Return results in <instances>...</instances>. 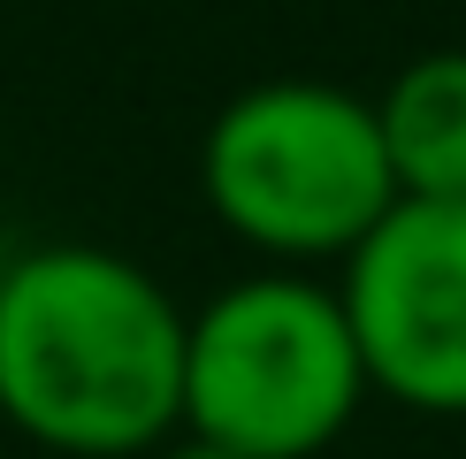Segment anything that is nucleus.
I'll return each mask as SVG.
<instances>
[{"label": "nucleus", "instance_id": "1", "mask_svg": "<svg viewBox=\"0 0 466 459\" xmlns=\"http://www.w3.org/2000/svg\"><path fill=\"white\" fill-rule=\"evenodd\" d=\"M0 421L69 459L161 452L184 421V306L107 245H38L0 276Z\"/></svg>", "mask_w": 466, "mask_h": 459}, {"label": "nucleus", "instance_id": "2", "mask_svg": "<svg viewBox=\"0 0 466 459\" xmlns=\"http://www.w3.org/2000/svg\"><path fill=\"white\" fill-rule=\"evenodd\" d=\"M199 191L229 238L276 268L352 260V245L398 207L375 100L321 76L245 85L199 138Z\"/></svg>", "mask_w": 466, "mask_h": 459}, {"label": "nucleus", "instance_id": "3", "mask_svg": "<svg viewBox=\"0 0 466 459\" xmlns=\"http://www.w3.org/2000/svg\"><path fill=\"white\" fill-rule=\"evenodd\" d=\"M367 368L344 299L299 268L222 283L184 314V436L238 459H314L352 429Z\"/></svg>", "mask_w": 466, "mask_h": 459}, {"label": "nucleus", "instance_id": "4", "mask_svg": "<svg viewBox=\"0 0 466 459\" xmlns=\"http://www.w3.org/2000/svg\"><path fill=\"white\" fill-rule=\"evenodd\" d=\"M337 299L367 391L466 421V199H398L352 245Z\"/></svg>", "mask_w": 466, "mask_h": 459}, {"label": "nucleus", "instance_id": "5", "mask_svg": "<svg viewBox=\"0 0 466 459\" xmlns=\"http://www.w3.org/2000/svg\"><path fill=\"white\" fill-rule=\"evenodd\" d=\"M398 199H466V46L413 54L375 100Z\"/></svg>", "mask_w": 466, "mask_h": 459}, {"label": "nucleus", "instance_id": "6", "mask_svg": "<svg viewBox=\"0 0 466 459\" xmlns=\"http://www.w3.org/2000/svg\"><path fill=\"white\" fill-rule=\"evenodd\" d=\"M153 459H238V452H222V444H199V436H184V444H161Z\"/></svg>", "mask_w": 466, "mask_h": 459}]
</instances>
